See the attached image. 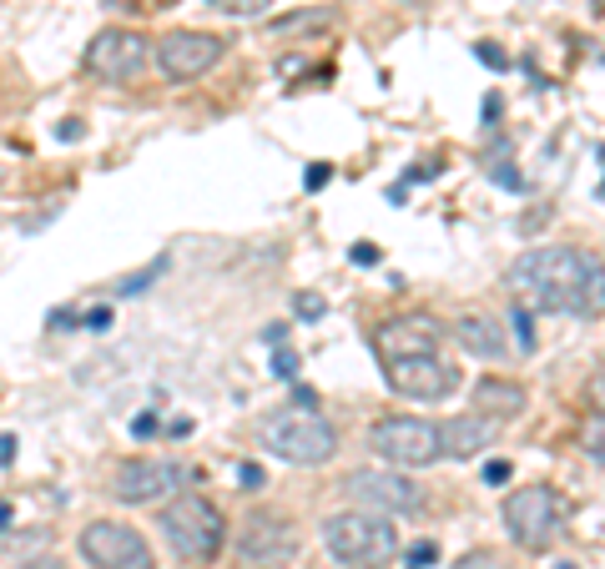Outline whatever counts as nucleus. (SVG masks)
I'll return each instance as SVG.
<instances>
[{
  "label": "nucleus",
  "instance_id": "nucleus-1",
  "mask_svg": "<svg viewBox=\"0 0 605 569\" xmlns=\"http://www.w3.org/2000/svg\"><path fill=\"white\" fill-rule=\"evenodd\" d=\"M514 308L601 318L605 312V257L580 247H529L505 273Z\"/></svg>",
  "mask_w": 605,
  "mask_h": 569
},
{
  "label": "nucleus",
  "instance_id": "nucleus-2",
  "mask_svg": "<svg viewBox=\"0 0 605 569\" xmlns=\"http://www.w3.org/2000/svg\"><path fill=\"white\" fill-rule=\"evenodd\" d=\"M258 439H263V448L273 454V459L303 463V469L328 463L333 454H338V429H333L318 408H298V403L293 408H273V414L263 418Z\"/></svg>",
  "mask_w": 605,
  "mask_h": 569
},
{
  "label": "nucleus",
  "instance_id": "nucleus-3",
  "mask_svg": "<svg viewBox=\"0 0 605 569\" xmlns=\"http://www.w3.org/2000/svg\"><path fill=\"white\" fill-rule=\"evenodd\" d=\"M323 544L333 559L358 569H378L399 554V529L388 524V514H373V509H343V514H328L323 519Z\"/></svg>",
  "mask_w": 605,
  "mask_h": 569
},
{
  "label": "nucleus",
  "instance_id": "nucleus-4",
  "mask_svg": "<svg viewBox=\"0 0 605 569\" xmlns=\"http://www.w3.org/2000/svg\"><path fill=\"white\" fill-rule=\"evenodd\" d=\"M162 534H167V544L182 559H212V554L222 549V514L212 499H202V494H182V499H171L167 509H162Z\"/></svg>",
  "mask_w": 605,
  "mask_h": 569
},
{
  "label": "nucleus",
  "instance_id": "nucleus-5",
  "mask_svg": "<svg viewBox=\"0 0 605 569\" xmlns=\"http://www.w3.org/2000/svg\"><path fill=\"white\" fill-rule=\"evenodd\" d=\"M369 448L384 463H394V469H429L434 459H444V448H439V423L434 418H409V414L378 418V423L369 429Z\"/></svg>",
  "mask_w": 605,
  "mask_h": 569
},
{
  "label": "nucleus",
  "instance_id": "nucleus-6",
  "mask_svg": "<svg viewBox=\"0 0 605 569\" xmlns=\"http://www.w3.org/2000/svg\"><path fill=\"white\" fill-rule=\"evenodd\" d=\"M560 494L550 484H525V489L505 494V534L520 544V549H550L560 539Z\"/></svg>",
  "mask_w": 605,
  "mask_h": 569
},
{
  "label": "nucleus",
  "instance_id": "nucleus-7",
  "mask_svg": "<svg viewBox=\"0 0 605 569\" xmlns=\"http://www.w3.org/2000/svg\"><path fill=\"white\" fill-rule=\"evenodd\" d=\"M81 559L92 569H152L147 539L116 519H92L81 529Z\"/></svg>",
  "mask_w": 605,
  "mask_h": 569
},
{
  "label": "nucleus",
  "instance_id": "nucleus-8",
  "mask_svg": "<svg viewBox=\"0 0 605 569\" xmlns=\"http://www.w3.org/2000/svg\"><path fill=\"white\" fill-rule=\"evenodd\" d=\"M343 494H348L358 509H373V514H414V509L424 504L419 484L394 474V469H358V474L343 478Z\"/></svg>",
  "mask_w": 605,
  "mask_h": 569
},
{
  "label": "nucleus",
  "instance_id": "nucleus-9",
  "mask_svg": "<svg viewBox=\"0 0 605 569\" xmlns=\"http://www.w3.org/2000/svg\"><path fill=\"white\" fill-rule=\"evenodd\" d=\"M147 61H152L147 41H141L137 31H122V26H111V31H96V36H92V46H86V66H92L101 81H116V86L137 81L141 71H147Z\"/></svg>",
  "mask_w": 605,
  "mask_h": 569
},
{
  "label": "nucleus",
  "instance_id": "nucleus-10",
  "mask_svg": "<svg viewBox=\"0 0 605 569\" xmlns=\"http://www.w3.org/2000/svg\"><path fill=\"white\" fill-rule=\"evenodd\" d=\"M222 61V36L207 31H171L156 41V66L167 81H197Z\"/></svg>",
  "mask_w": 605,
  "mask_h": 569
},
{
  "label": "nucleus",
  "instance_id": "nucleus-11",
  "mask_svg": "<svg viewBox=\"0 0 605 569\" xmlns=\"http://www.w3.org/2000/svg\"><path fill=\"white\" fill-rule=\"evenodd\" d=\"M384 383L403 399H444L454 388V368L444 363L439 353H424V358H384Z\"/></svg>",
  "mask_w": 605,
  "mask_h": 569
},
{
  "label": "nucleus",
  "instance_id": "nucleus-12",
  "mask_svg": "<svg viewBox=\"0 0 605 569\" xmlns=\"http://www.w3.org/2000/svg\"><path fill=\"white\" fill-rule=\"evenodd\" d=\"M237 554L248 559V565L258 569H278L288 565L298 554V534L288 519H273V514H252L248 524H243V534H237Z\"/></svg>",
  "mask_w": 605,
  "mask_h": 569
},
{
  "label": "nucleus",
  "instance_id": "nucleus-13",
  "mask_svg": "<svg viewBox=\"0 0 605 569\" xmlns=\"http://www.w3.org/2000/svg\"><path fill=\"white\" fill-rule=\"evenodd\" d=\"M171 489H182V469L171 459H131L116 469V484H111L122 504H156Z\"/></svg>",
  "mask_w": 605,
  "mask_h": 569
},
{
  "label": "nucleus",
  "instance_id": "nucleus-14",
  "mask_svg": "<svg viewBox=\"0 0 605 569\" xmlns=\"http://www.w3.org/2000/svg\"><path fill=\"white\" fill-rule=\"evenodd\" d=\"M439 343H444V333H439V323L424 318V312L394 318V323H384L373 333L378 358H424V353H439Z\"/></svg>",
  "mask_w": 605,
  "mask_h": 569
},
{
  "label": "nucleus",
  "instance_id": "nucleus-15",
  "mask_svg": "<svg viewBox=\"0 0 605 569\" xmlns=\"http://www.w3.org/2000/svg\"><path fill=\"white\" fill-rule=\"evenodd\" d=\"M484 444H495V418L459 414V418H444V423H439L444 459H474V454H484Z\"/></svg>",
  "mask_w": 605,
  "mask_h": 569
},
{
  "label": "nucleus",
  "instance_id": "nucleus-16",
  "mask_svg": "<svg viewBox=\"0 0 605 569\" xmlns=\"http://www.w3.org/2000/svg\"><path fill=\"white\" fill-rule=\"evenodd\" d=\"M474 414L484 418H520L525 414V388L510 383V378H480L474 383Z\"/></svg>",
  "mask_w": 605,
  "mask_h": 569
},
{
  "label": "nucleus",
  "instance_id": "nucleus-17",
  "mask_svg": "<svg viewBox=\"0 0 605 569\" xmlns=\"http://www.w3.org/2000/svg\"><path fill=\"white\" fill-rule=\"evenodd\" d=\"M454 338L465 343V353H474V358H499L505 353V328L490 323V318H474V312L454 323Z\"/></svg>",
  "mask_w": 605,
  "mask_h": 569
},
{
  "label": "nucleus",
  "instance_id": "nucleus-18",
  "mask_svg": "<svg viewBox=\"0 0 605 569\" xmlns=\"http://www.w3.org/2000/svg\"><path fill=\"white\" fill-rule=\"evenodd\" d=\"M580 444H585V454L595 463H605V408H595V418H590L585 433H580Z\"/></svg>",
  "mask_w": 605,
  "mask_h": 569
},
{
  "label": "nucleus",
  "instance_id": "nucleus-19",
  "mask_svg": "<svg viewBox=\"0 0 605 569\" xmlns=\"http://www.w3.org/2000/svg\"><path fill=\"white\" fill-rule=\"evenodd\" d=\"M434 559H439V544H434V539H419L414 549L403 554V569H429Z\"/></svg>",
  "mask_w": 605,
  "mask_h": 569
},
{
  "label": "nucleus",
  "instance_id": "nucleus-20",
  "mask_svg": "<svg viewBox=\"0 0 605 569\" xmlns=\"http://www.w3.org/2000/svg\"><path fill=\"white\" fill-rule=\"evenodd\" d=\"M510 323H514V338H520V348L529 353V348H535V312H529V308H514Z\"/></svg>",
  "mask_w": 605,
  "mask_h": 569
},
{
  "label": "nucleus",
  "instance_id": "nucleus-21",
  "mask_svg": "<svg viewBox=\"0 0 605 569\" xmlns=\"http://www.w3.org/2000/svg\"><path fill=\"white\" fill-rule=\"evenodd\" d=\"M474 56H480L490 71H510V56H505L499 46H490V41H480V46H474Z\"/></svg>",
  "mask_w": 605,
  "mask_h": 569
},
{
  "label": "nucleus",
  "instance_id": "nucleus-22",
  "mask_svg": "<svg viewBox=\"0 0 605 569\" xmlns=\"http://www.w3.org/2000/svg\"><path fill=\"white\" fill-rule=\"evenodd\" d=\"M162 267H167V257H156V267H152V273H137V277H126V282H122V288H116V293H122V297L141 293V288H147V282H152L156 273H162Z\"/></svg>",
  "mask_w": 605,
  "mask_h": 569
},
{
  "label": "nucleus",
  "instance_id": "nucleus-23",
  "mask_svg": "<svg viewBox=\"0 0 605 569\" xmlns=\"http://www.w3.org/2000/svg\"><path fill=\"white\" fill-rule=\"evenodd\" d=\"M484 484H490V489H505V484H510V463L490 459V463H484Z\"/></svg>",
  "mask_w": 605,
  "mask_h": 569
},
{
  "label": "nucleus",
  "instance_id": "nucleus-24",
  "mask_svg": "<svg viewBox=\"0 0 605 569\" xmlns=\"http://www.w3.org/2000/svg\"><path fill=\"white\" fill-rule=\"evenodd\" d=\"M293 308H298V318H323V308H328V303H323L318 293H298V303H293Z\"/></svg>",
  "mask_w": 605,
  "mask_h": 569
},
{
  "label": "nucleus",
  "instance_id": "nucleus-25",
  "mask_svg": "<svg viewBox=\"0 0 605 569\" xmlns=\"http://www.w3.org/2000/svg\"><path fill=\"white\" fill-rule=\"evenodd\" d=\"M298 26H333V16H283L273 31H298Z\"/></svg>",
  "mask_w": 605,
  "mask_h": 569
},
{
  "label": "nucleus",
  "instance_id": "nucleus-26",
  "mask_svg": "<svg viewBox=\"0 0 605 569\" xmlns=\"http://www.w3.org/2000/svg\"><path fill=\"white\" fill-rule=\"evenodd\" d=\"M273 373H278V378H298V358L288 353L283 343H278V353H273Z\"/></svg>",
  "mask_w": 605,
  "mask_h": 569
},
{
  "label": "nucleus",
  "instance_id": "nucleus-27",
  "mask_svg": "<svg viewBox=\"0 0 605 569\" xmlns=\"http://www.w3.org/2000/svg\"><path fill=\"white\" fill-rule=\"evenodd\" d=\"M237 478H243V489H263L267 474L258 469V463H237Z\"/></svg>",
  "mask_w": 605,
  "mask_h": 569
},
{
  "label": "nucleus",
  "instance_id": "nucleus-28",
  "mask_svg": "<svg viewBox=\"0 0 605 569\" xmlns=\"http://www.w3.org/2000/svg\"><path fill=\"white\" fill-rule=\"evenodd\" d=\"M454 569H505V565H499L495 554H465V559H459Z\"/></svg>",
  "mask_w": 605,
  "mask_h": 569
},
{
  "label": "nucleus",
  "instance_id": "nucleus-29",
  "mask_svg": "<svg viewBox=\"0 0 605 569\" xmlns=\"http://www.w3.org/2000/svg\"><path fill=\"white\" fill-rule=\"evenodd\" d=\"M111 323H116V318H111V308H92V312H86V328H92V333H107Z\"/></svg>",
  "mask_w": 605,
  "mask_h": 569
},
{
  "label": "nucleus",
  "instance_id": "nucleus-30",
  "mask_svg": "<svg viewBox=\"0 0 605 569\" xmlns=\"http://www.w3.org/2000/svg\"><path fill=\"white\" fill-rule=\"evenodd\" d=\"M328 177H333V167H323V162H318V167H308L303 186H308V192H318V186H328Z\"/></svg>",
  "mask_w": 605,
  "mask_h": 569
},
{
  "label": "nucleus",
  "instance_id": "nucleus-31",
  "mask_svg": "<svg viewBox=\"0 0 605 569\" xmlns=\"http://www.w3.org/2000/svg\"><path fill=\"white\" fill-rule=\"evenodd\" d=\"M439 171H444L439 162H429V167H409V171H403V182H434Z\"/></svg>",
  "mask_w": 605,
  "mask_h": 569
},
{
  "label": "nucleus",
  "instance_id": "nucleus-32",
  "mask_svg": "<svg viewBox=\"0 0 605 569\" xmlns=\"http://www.w3.org/2000/svg\"><path fill=\"white\" fill-rule=\"evenodd\" d=\"M495 182H499V186H510V192H520V186H525V177H520L514 167H495Z\"/></svg>",
  "mask_w": 605,
  "mask_h": 569
},
{
  "label": "nucleus",
  "instance_id": "nucleus-33",
  "mask_svg": "<svg viewBox=\"0 0 605 569\" xmlns=\"http://www.w3.org/2000/svg\"><path fill=\"white\" fill-rule=\"evenodd\" d=\"M373 262H378V247H373V242H358V247H354V267H373Z\"/></svg>",
  "mask_w": 605,
  "mask_h": 569
},
{
  "label": "nucleus",
  "instance_id": "nucleus-34",
  "mask_svg": "<svg viewBox=\"0 0 605 569\" xmlns=\"http://www.w3.org/2000/svg\"><path fill=\"white\" fill-rule=\"evenodd\" d=\"M131 433H137V439H152V433H156V414H137V418H131Z\"/></svg>",
  "mask_w": 605,
  "mask_h": 569
},
{
  "label": "nucleus",
  "instance_id": "nucleus-35",
  "mask_svg": "<svg viewBox=\"0 0 605 569\" xmlns=\"http://www.w3.org/2000/svg\"><path fill=\"white\" fill-rule=\"evenodd\" d=\"M267 0H233V16H263Z\"/></svg>",
  "mask_w": 605,
  "mask_h": 569
},
{
  "label": "nucleus",
  "instance_id": "nucleus-36",
  "mask_svg": "<svg viewBox=\"0 0 605 569\" xmlns=\"http://www.w3.org/2000/svg\"><path fill=\"white\" fill-rule=\"evenodd\" d=\"M56 137H61V141H81V137H86V126H81V122H71V116H66V122L56 126Z\"/></svg>",
  "mask_w": 605,
  "mask_h": 569
},
{
  "label": "nucleus",
  "instance_id": "nucleus-37",
  "mask_svg": "<svg viewBox=\"0 0 605 569\" xmlns=\"http://www.w3.org/2000/svg\"><path fill=\"white\" fill-rule=\"evenodd\" d=\"M293 403H298V408H318V393H313V388H303V383H298V388H293Z\"/></svg>",
  "mask_w": 605,
  "mask_h": 569
},
{
  "label": "nucleus",
  "instance_id": "nucleus-38",
  "mask_svg": "<svg viewBox=\"0 0 605 569\" xmlns=\"http://www.w3.org/2000/svg\"><path fill=\"white\" fill-rule=\"evenodd\" d=\"M16 459V433H0V463Z\"/></svg>",
  "mask_w": 605,
  "mask_h": 569
},
{
  "label": "nucleus",
  "instance_id": "nucleus-39",
  "mask_svg": "<svg viewBox=\"0 0 605 569\" xmlns=\"http://www.w3.org/2000/svg\"><path fill=\"white\" fill-rule=\"evenodd\" d=\"M11 524H16V509H11V499H0V534H11Z\"/></svg>",
  "mask_w": 605,
  "mask_h": 569
},
{
  "label": "nucleus",
  "instance_id": "nucleus-40",
  "mask_svg": "<svg viewBox=\"0 0 605 569\" xmlns=\"http://www.w3.org/2000/svg\"><path fill=\"white\" fill-rule=\"evenodd\" d=\"M51 328H76V312H71V308H56V312H51Z\"/></svg>",
  "mask_w": 605,
  "mask_h": 569
},
{
  "label": "nucleus",
  "instance_id": "nucleus-41",
  "mask_svg": "<svg viewBox=\"0 0 605 569\" xmlns=\"http://www.w3.org/2000/svg\"><path fill=\"white\" fill-rule=\"evenodd\" d=\"M499 116V96H484V126H495Z\"/></svg>",
  "mask_w": 605,
  "mask_h": 569
},
{
  "label": "nucleus",
  "instance_id": "nucleus-42",
  "mask_svg": "<svg viewBox=\"0 0 605 569\" xmlns=\"http://www.w3.org/2000/svg\"><path fill=\"white\" fill-rule=\"evenodd\" d=\"M283 338H288V328H283V323H273V328H267V333H263V343H273V348H278Z\"/></svg>",
  "mask_w": 605,
  "mask_h": 569
},
{
  "label": "nucleus",
  "instance_id": "nucleus-43",
  "mask_svg": "<svg viewBox=\"0 0 605 569\" xmlns=\"http://www.w3.org/2000/svg\"><path fill=\"white\" fill-rule=\"evenodd\" d=\"M590 399H595V408H605V378H595V383H590Z\"/></svg>",
  "mask_w": 605,
  "mask_h": 569
},
{
  "label": "nucleus",
  "instance_id": "nucleus-44",
  "mask_svg": "<svg viewBox=\"0 0 605 569\" xmlns=\"http://www.w3.org/2000/svg\"><path fill=\"white\" fill-rule=\"evenodd\" d=\"M26 569H66V565H61V559H31Z\"/></svg>",
  "mask_w": 605,
  "mask_h": 569
},
{
  "label": "nucleus",
  "instance_id": "nucleus-45",
  "mask_svg": "<svg viewBox=\"0 0 605 569\" xmlns=\"http://www.w3.org/2000/svg\"><path fill=\"white\" fill-rule=\"evenodd\" d=\"M111 5H137V0H111Z\"/></svg>",
  "mask_w": 605,
  "mask_h": 569
},
{
  "label": "nucleus",
  "instance_id": "nucleus-46",
  "mask_svg": "<svg viewBox=\"0 0 605 569\" xmlns=\"http://www.w3.org/2000/svg\"><path fill=\"white\" fill-rule=\"evenodd\" d=\"M555 569H575V565H555Z\"/></svg>",
  "mask_w": 605,
  "mask_h": 569
},
{
  "label": "nucleus",
  "instance_id": "nucleus-47",
  "mask_svg": "<svg viewBox=\"0 0 605 569\" xmlns=\"http://www.w3.org/2000/svg\"><path fill=\"white\" fill-rule=\"evenodd\" d=\"M218 5H222V0H218Z\"/></svg>",
  "mask_w": 605,
  "mask_h": 569
}]
</instances>
